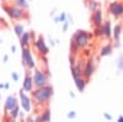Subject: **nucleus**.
I'll list each match as a JSON object with an SVG mask.
<instances>
[{
	"instance_id": "nucleus-6",
	"label": "nucleus",
	"mask_w": 123,
	"mask_h": 122,
	"mask_svg": "<svg viewBox=\"0 0 123 122\" xmlns=\"http://www.w3.org/2000/svg\"><path fill=\"white\" fill-rule=\"evenodd\" d=\"M6 10L9 11V15L11 16L12 19H15V20H18V19L24 17L22 10H20V9H17V7H10V9H6Z\"/></svg>"
},
{
	"instance_id": "nucleus-10",
	"label": "nucleus",
	"mask_w": 123,
	"mask_h": 122,
	"mask_svg": "<svg viewBox=\"0 0 123 122\" xmlns=\"http://www.w3.org/2000/svg\"><path fill=\"white\" fill-rule=\"evenodd\" d=\"M33 84H35V83H32V78L27 74V77H26V79H25V83H24V89H25L26 91H31V90H32V85H33Z\"/></svg>"
},
{
	"instance_id": "nucleus-3",
	"label": "nucleus",
	"mask_w": 123,
	"mask_h": 122,
	"mask_svg": "<svg viewBox=\"0 0 123 122\" xmlns=\"http://www.w3.org/2000/svg\"><path fill=\"white\" fill-rule=\"evenodd\" d=\"M33 83L36 86H44L47 84V77L44 73H42L41 70H36L35 77H33Z\"/></svg>"
},
{
	"instance_id": "nucleus-2",
	"label": "nucleus",
	"mask_w": 123,
	"mask_h": 122,
	"mask_svg": "<svg viewBox=\"0 0 123 122\" xmlns=\"http://www.w3.org/2000/svg\"><path fill=\"white\" fill-rule=\"evenodd\" d=\"M74 41L79 45V47H86L89 45V37L85 31H78L74 36Z\"/></svg>"
},
{
	"instance_id": "nucleus-13",
	"label": "nucleus",
	"mask_w": 123,
	"mask_h": 122,
	"mask_svg": "<svg viewBox=\"0 0 123 122\" xmlns=\"http://www.w3.org/2000/svg\"><path fill=\"white\" fill-rule=\"evenodd\" d=\"M21 100H22V106H24V109H25L26 111H30V100H28V97H27L25 94H22V93H21Z\"/></svg>"
},
{
	"instance_id": "nucleus-5",
	"label": "nucleus",
	"mask_w": 123,
	"mask_h": 122,
	"mask_svg": "<svg viewBox=\"0 0 123 122\" xmlns=\"http://www.w3.org/2000/svg\"><path fill=\"white\" fill-rule=\"evenodd\" d=\"M22 59H24L25 64H27L28 68H33L35 63H33L32 56H31V53H30L28 49H24V52H22Z\"/></svg>"
},
{
	"instance_id": "nucleus-4",
	"label": "nucleus",
	"mask_w": 123,
	"mask_h": 122,
	"mask_svg": "<svg viewBox=\"0 0 123 122\" xmlns=\"http://www.w3.org/2000/svg\"><path fill=\"white\" fill-rule=\"evenodd\" d=\"M110 13L115 17H119L123 15V4L119 3H113L110 5Z\"/></svg>"
},
{
	"instance_id": "nucleus-1",
	"label": "nucleus",
	"mask_w": 123,
	"mask_h": 122,
	"mask_svg": "<svg viewBox=\"0 0 123 122\" xmlns=\"http://www.w3.org/2000/svg\"><path fill=\"white\" fill-rule=\"evenodd\" d=\"M53 94V90L50 86H39L36 91H33V99L36 103L38 104H43V103H47V101L50 99Z\"/></svg>"
},
{
	"instance_id": "nucleus-7",
	"label": "nucleus",
	"mask_w": 123,
	"mask_h": 122,
	"mask_svg": "<svg viewBox=\"0 0 123 122\" xmlns=\"http://www.w3.org/2000/svg\"><path fill=\"white\" fill-rule=\"evenodd\" d=\"M92 21L95 26H102V14L100 10H95V13L92 14Z\"/></svg>"
},
{
	"instance_id": "nucleus-9",
	"label": "nucleus",
	"mask_w": 123,
	"mask_h": 122,
	"mask_svg": "<svg viewBox=\"0 0 123 122\" xmlns=\"http://www.w3.org/2000/svg\"><path fill=\"white\" fill-rule=\"evenodd\" d=\"M36 46H37V48H38V51H39L41 53H43V54H47V53H48V48H47L44 41H43L42 38H39V39L37 41Z\"/></svg>"
},
{
	"instance_id": "nucleus-18",
	"label": "nucleus",
	"mask_w": 123,
	"mask_h": 122,
	"mask_svg": "<svg viewBox=\"0 0 123 122\" xmlns=\"http://www.w3.org/2000/svg\"><path fill=\"white\" fill-rule=\"evenodd\" d=\"M49 110H46L44 111V114L42 115V116H41V120H42V121H49Z\"/></svg>"
},
{
	"instance_id": "nucleus-19",
	"label": "nucleus",
	"mask_w": 123,
	"mask_h": 122,
	"mask_svg": "<svg viewBox=\"0 0 123 122\" xmlns=\"http://www.w3.org/2000/svg\"><path fill=\"white\" fill-rule=\"evenodd\" d=\"M119 33H121V26H119V25H117V26L115 27V35H113L116 39H118V38H119Z\"/></svg>"
},
{
	"instance_id": "nucleus-12",
	"label": "nucleus",
	"mask_w": 123,
	"mask_h": 122,
	"mask_svg": "<svg viewBox=\"0 0 123 122\" xmlns=\"http://www.w3.org/2000/svg\"><path fill=\"white\" fill-rule=\"evenodd\" d=\"M71 72H73V77H74V79L81 78V75H83V72L80 70V67H75V65H73V67H71Z\"/></svg>"
},
{
	"instance_id": "nucleus-17",
	"label": "nucleus",
	"mask_w": 123,
	"mask_h": 122,
	"mask_svg": "<svg viewBox=\"0 0 123 122\" xmlns=\"http://www.w3.org/2000/svg\"><path fill=\"white\" fill-rule=\"evenodd\" d=\"M28 39H30V35H28V33L22 35V37H21V43H22V45H27V43H28Z\"/></svg>"
},
{
	"instance_id": "nucleus-24",
	"label": "nucleus",
	"mask_w": 123,
	"mask_h": 122,
	"mask_svg": "<svg viewBox=\"0 0 123 122\" xmlns=\"http://www.w3.org/2000/svg\"><path fill=\"white\" fill-rule=\"evenodd\" d=\"M122 67H123V65H122Z\"/></svg>"
},
{
	"instance_id": "nucleus-14",
	"label": "nucleus",
	"mask_w": 123,
	"mask_h": 122,
	"mask_svg": "<svg viewBox=\"0 0 123 122\" xmlns=\"http://www.w3.org/2000/svg\"><path fill=\"white\" fill-rule=\"evenodd\" d=\"M102 33L106 37H111V28H110V22H106L102 26Z\"/></svg>"
},
{
	"instance_id": "nucleus-23",
	"label": "nucleus",
	"mask_w": 123,
	"mask_h": 122,
	"mask_svg": "<svg viewBox=\"0 0 123 122\" xmlns=\"http://www.w3.org/2000/svg\"><path fill=\"white\" fill-rule=\"evenodd\" d=\"M119 121H122V122H123V117H119Z\"/></svg>"
},
{
	"instance_id": "nucleus-11",
	"label": "nucleus",
	"mask_w": 123,
	"mask_h": 122,
	"mask_svg": "<svg viewBox=\"0 0 123 122\" xmlns=\"http://www.w3.org/2000/svg\"><path fill=\"white\" fill-rule=\"evenodd\" d=\"M17 107V105H16V100H15V97H9L7 99V103H6V110H14V109H16Z\"/></svg>"
},
{
	"instance_id": "nucleus-20",
	"label": "nucleus",
	"mask_w": 123,
	"mask_h": 122,
	"mask_svg": "<svg viewBox=\"0 0 123 122\" xmlns=\"http://www.w3.org/2000/svg\"><path fill=\"white\" fill-rule=\"evenodd\" d=\"M22 26H16V32H17V35L18 36H21V32H22Z\"/></svg>"
},
{
	"instance_id": "nucleus-22",
	"label": "nucleus",
	"mask_w": 123,
	"mask_h": 122,
	"mask_svg": "<svg viewBox=\"0 0 123 122\" xmlns=\"http://www.w3.org/2000/svg\"><path fill=\"white\" fill-rule=\"evenodd\" d=\"M96 6H97V4H96L95 1H92V4H90V9H92V10H95Z\"/></svg>"
},
{
	"instance_id": "nucleus-15",
	"label": "nucleus",
	"mask_w": 123,
	"mask_h": 122,
	"mask_svg": "<svg viewBox=\"0 0 123 122\" xmlns=\"http://www.w3.org/2000/svg\"><path fill=\"white\" fill-rule=\"evenodd\" d=\"M75 83H76V86H78L79 90H81V91L84 90V88H85V80H84L83 78H78V79H75Z\"/></svg>"
},
{
	"instance_id": "nucleus-16",
	"label": "nucleus",
	"mask_w": 123,
	"mask_h": 122,
	"mask_svg": "<svg viewBox=\"0 0 123 122\" xmlns=\"http://www.w3.org/2000/svg\"><path fill=\"white\" fill-rule=\"evenodd\" d=\"M111 52H112V47H111V45H107V46H105L104 48H102L101 56H107V54H110Z\"/></svg>"
},
{
	"instance_id": "nucleus-21",
	"label": "nucleus",
	"mask_w": 123,
	"mask_h": 122,
	"mask_svg": "<svg viewBox=\"0 0 123 122\" xmlns=\"http://www.w3.org/2000/svg\"><path fill=\"white\" fill-rule=\"evenodd\" d=\"M17 4H18L20 6H25V7H27V5H26V3H25V0H17Z\"/></svg>"
},
{
	"instance_id": "nucleus-8",
	"label": "nucleus",
	"mask_w": 123,
	"mask_h": 122,
	"mask_svg": "<svg viewBox=\"0 0 123 122\" xmlns=\"http://www.w3.org/2000/svg\"><path fill=\"white\" fill-rule=\"evenodd\" d=\"M92 72H94V63H92V60H89L86 67H85V69H84V72H83V74L85 75V79L86 80L91 77Z\"/></svg>"
}]
</instances>
